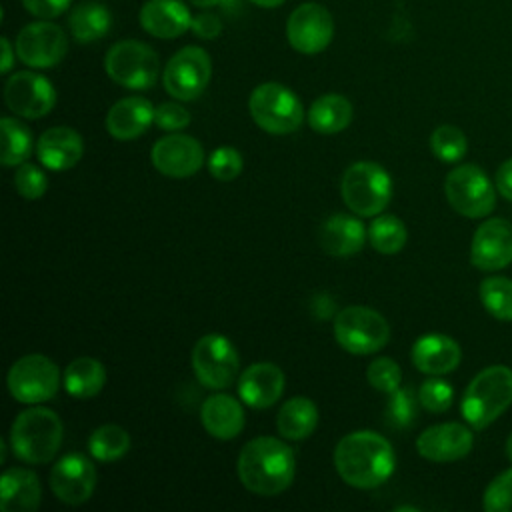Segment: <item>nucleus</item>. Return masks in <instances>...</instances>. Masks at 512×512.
I'll return each instance as SVG.
<instances>
[{
  "label": "nucleus",
  "mask_w": 512,
  "mask_h": 512,
  "mask_svg": "<svg viewBox=\"0 0 512 512\" xmlns=\"http://www.w3.org/2000/svg\"><path fill=\"white\" fill-rule=\"evenodd\" d=\"M418 396L410 388H396L390 394V400L386 404V420L394 428H406L414 422L418 414Z\"/></svg>",
  "instance_id": "37"
},
{
  "label": "nucleus",
  "mask_w": 512,
  "mask_h": 512,
  "mask_svg": "<svg viewBox=\"0 0 512 512\" xmlns=\"http://www.w3.org/2000/svg\"><path fill=\"white\" fill-rule=\"evenodd\" d=\"M106 384V368L100 360L92 356L74 358L64 368V388L70 396L78 400H88L96 396Z\"/></svg>",
  "instance_id": "30"
},
{
  "label": "nucleus",
  "mask_w": 512,
  "mask_h": 512,
  "mask_svg": "<svg viewBox=\"0 0 512 512\" xmlns=\"http://www.w3.org/2000/svg\"><path fill=\"white\" fill-rule=\"evenodd\" d=\"M0 132H2V158L0 162L4 166H20L28 160L32 152V134L26 124H22L18 118L4 116L0 120Z\"/></svg>",
  "instance_id": "32"
},
{
  "label": "nucleus",
  "mask_w": 512,
  "mask_h": 512,
  "mask_svg": "<svg viewBox=\"0 0 512 512\" xmlns=\"http://www.w3.org/2000/svg\"><path fill=\"white\" fill-rule=\"evenodd\" d=\"M42 500V486L30 468L14 466L0 478V508L4 512H34Z\"/></svg>",
  "instance_id": "26"
},
{
  "label": "nucleus",
  "mask_w": 512,
  "mask_h": 512,
  "mask_svg": "<svg viewBox=\"0 0 512 512\" xmlns=\"http://www.w3.org/2000/svg\"><path fill=\"white\" fill-rule=\"evenodd\" d=\"M430 148L438 160L452 164L464 158L468 150V140L458 126L442 124L430 134Z\"/></svg>",
  "instance_id": "36"
},
{
  "label": "nucleus",
  "mask_w": 512,
  "mask_h": 512,
  "mask_svg": "<svg viewBox=\"0 0 512 512\" xmlns=\"http://www.w3.org/2000/svg\"><path fill=\"white\" fill-rule=\"evenodd\" d=\"M22 4L26 12L42 20H50L64 14V10L70 6V0H22Z\"/></svg>",
  "instance_id": "44"
},
{
  "label": "nucleus",
  "mask_w": 512,
  "mask_h": 512,
  "mask_svg": "<svg viewBox=\"0 0 512 512\" xmlns=\"http://www.w3.org/2000/svg\"><path fill=\"white\" fill-rule=\"evenodd\" d=\"M250 2H254L256 6H262V8H276V6L284 4L286 0H250Z\"/></svg>",
  "instance_id": "48"
},
{
  "label": "nucleus",
  "mask_w": 512,
  "mask_h": 512,
  "mask_svg": "<svg viewBox=\"0 0 512 512\" xmlns=\"http://www.w3.org/2000/svg\"><path fill=\"white\" fill-rule=\"evenodd\" d=\"M366 380L374 390L384 392V394H392L396 388H400L402 372H400V366L392 358L380 356V358H374L368 364Z\"/></svg>",
  "instance_id": "38"
},
{
  "label": "nucleus",
  "mask_w": 512,
  "mask_h": 512,
  "mask_svg": "<svg viewBox=\"0 0 512 512\" xmlns=\"http://www.w3.org/2000/svg\"><path fill=\"white\" fill-rule=\"evenodd\" d=\"M448 204L466 218H484L496 206V192L486 172L474 164H460L444 180Z\"/></svg>",
  "instance_id": "10"
},
{
  "label": "nucleus",
  "mask_w": 512,
  "mask_h": 512,
  "mask_svg": "<svg viewBox=\"0 0 512 512\" xmlns=\"http://www.w3.org/2000/svg\"><path fill=\"white\" fill-rule=\"evenodd\" d=\"M150 160L154 168L168 178H190L204 164V148L196 138L172 132L154 142Z\"/></svg>",
  "instance_id": "16"
},
{
  "label": "nucleus",
  "mask_w": 512,
  "mask_h": 512,
  "mask_svg": "<svg viewBox=\"0 0 512 512\" xmlns=\"http://www.w3.org/2000/svg\"><path fill=\"white\" fill-rule=\"evenodd\" d=\"M110 24L112 16L108 8L96 0H86L78 4L68 18V26L74 40L82 44H90L104 38L110 30Z\"/></svg>",
  "instance_id": "31"
},
{
  "label": "nucleus",
  "mask_w": 512,
  "mask_h": 512,
  "mask_svg": "<svg viewBox=\"0 0 512 512\" xmlns=\"http://www.w3.org/2000/svg\"><path fill=\"white\" fill-rule=\"evenodd\" d=\"M396 510H398V512H400V510H412V512H416L418 508H414V506H398Z\"/></svg>",
  "instance_id": "51"
},
{
  "label": "nucleus",
  "mask_w": 512,
  "mask_h": 512,
  "mask_svg": "<svg viewBox=\"0 0 512 512\" xmlns=\"http://www.w3.org/2000/svg\"><path fill=\"white\" fill-rule=\"evenodd\" d=\"M334 338L350 354L366 356L382 350L390 340L386 318L368 306H346L334 318Z\"/></svg>",
  "instance_id": "7"
},
{
  "label": "nucleus",
  "mask_w": 512,
  "mask_h": 512,
  "mask_svg": "<svg viewBox=\"0 0 512 512\" xmlns=\"http://www.w3.org/2000/svg\"><path fill=\"white\" fill-rule=\"evenodd\" d=\"M470 262L484 272H496L512 262V224L504 218L484 220L470 244Z\"/></svg>",
  "instance_id": "18"
},
{
  "label": "nucleus",
  "mask_w": 512,
  "mask_h": 512,
  "mask_svg": "<svg viewBox=\"0 0 512 512\" xmlns=\"http://www.w3.org/2000/svg\"><path fill=\"white\" fill-rule=\"evenodd\" d=\"M68 50V40L58 24L38 20L26 24L16 36V56L30 68H52Z\"/></svg>",
  "instance_id": "15"
},
{
  "label": "nucleus",
  "mask_w": 512,
  "mask_h": 512,
  "mask_svg": "<svg viewBox=\"0 0 512 512\" xmlns=\"http://www.w3.org/2000/svg\"><path fill=\"white\" fill-rule=\"evenodd\" d=\"M6 106L22 118L36 120L46 116L56 104V90L42 74L22 70L14 72L4 84Z\"/></svg>",
  "instance_id": "14"
},
{
  "label": "nucleus",
  "mask_w": 512,
  "mask_h": 512,
  "mask_svg": "<svg viewBox=\"0 0 512 512\" xmlns=\"http://www.w3.org/2000/svg\"><path fill=\"white\" fill-rule=\"evenodd\" d=\"M208 170L216 180L230 182L242 172V154L232 146H220L210 154Z\"/></svg>",
  "instance_id": "42"
},
{
  "label": "nucleus",
  "mask_w": 512,
  "mask_h": 512,
  "mask_svg": "<svg viewBox=\"0 0 512 512\" xmlns=\"http://www.w3.org/2000/svg\"><path fill=\"white\" fill-rule=\"evenodd\" d=\"M192 370L210 390H224L238 378L240 358L236 346L222 334H204L192 348Z\"/></svg>",
  "instance_id": "11"
},
{
  "label": "nucleus",
  "mask_w": 512,
  "mask_h": 512,
  "mask_svg": "<svg viewBox=\"0 0 512 512\" xmlns=\"http://www.w3.org/2000/svg\"><path fill=\"white\" fill-rule=\"evenodd\" d=\"M396 466V454L388 438L374 430H356L340 438L334 448L338 476L354 488L372 490L384 484Z\"/></svg>",
  "instance_id": "1"
},
{
  "label": "nucleus",
  "mask_w": 512,
  "mask_h": 512,
  "mask_svg": "<svg viewBox=\"0 0 512 512\" xmlns=\"http://www.w3.org/2000/svg\"><path fill=\"white\" fill-rule=\"evenodd\" d=\"M462 352L456 340L446 334H424L412 344V364L430 376L452 372L460 364Z\"/></svg>",
  "instance_id": "24"
},
{
  "label": "nucleus",
  "mask_w": 512,
  "mask_h": 512,
  "mask_svg": "<svg viewBox=\"0 0 512 512\" xmlns=\"http://www.w3.org/2000/svg\"><path fill=\"white\" fill-rule=\"evenodd\" d=\"M496 188L506 200L512 202V158L500 164L496 172Z\"/></svg>",
  "instance_id": "46"
},
{
  "label": "nucleus",
  "mask_w": 512,
  "mask_h": 512,
  "mask_svg": "<svg viewBox=\"0 0 512 512\" xmlns=\"http://www.w3.org/2000/svg\"><path fill=\"white\" fill-rule=\"evenodd\" d=\"M60 382V368L44 354H26L18 358L6 376L10 396L22 404H40L54 398Z\"/></svg>",
  "instance_id": "9"
},
{
  "label": "nucleus",
  "mask_w": 512,
  "mask_h": 512,
  "mask_svg": "<svg viewBox=\"0 0 512 512\" xmlns=\"http://www.w3.org/2000/svg\"><path fill=\"white\" fill-rule=\"evenodd\" d=\"M192 18L188 6L180 0H148L138 14L142 30L162 40L182 36L190 30Z\"/></svg>",
  "instance_id": "21"
},
{
  "label": "nucleus",
  "mask_w": 512,
  "mask_h": 512,
  "mask_svg": "<svg viewBox=\"0 0 512 512\" xmlns=\"http://www.w3.org/2000/svg\"><path fill=\"white\" fill-rule=\"evenodd\" d=\"M94 488L96 468L84 454H66L50 470V490L68 506H78L90 500Z\"/></svg>",
  "instance_id": "17"
},
{
  "label": "nucleus",
  "mask_w": 512,
  "mask_h": 512,
  "mask_svg": "<svg viewBox=\"0 0 512 512\" xmlns=\"http://www.w3.org/2000/svg\"><path fill=\"white\" fill-rule=\"evenodd\" d=\"M190 30L200 36V38H206V40H212L216 38L220 32H222V22L216 14L212 12H202L198 16L192 18V26Z\"/></svg>",
  "instance_id": "45"
},
{
  "label": "nucleus",
  "mask_w": 512,
  "mask_h": 512,
  "mask_svg": "<svg viewBox=\"0 0 512 512\" xmlns=\"http://www.w3.org/2000/svg\"><path fill=\"white\" fill-rule=\"evenodd\" d=\"M284 392V372L272 362H256L238 376L240 400L256 410L270 408Z\"/></svg>",
  "instance_id": "20"
},
{
  "label": "nucleus",
  "mask_w": 512,
  "mask_h": 512,
  "mask_svg": "<svg viewBox=\"0 0 512 512\" xmlns=\"http://www.w3.org/2000/svg\"><path fill=\"white\" fill-rule=\"evenodd\" d=\"M14 188L16 192L26 198V200H38L44 196L46 188H48V178L46 174L36 166V164H30V162H24L20 166H16V172H14Z\"/></svg>",
  "instance_id": "40"
},
{
  "label": "nucleus",
  "mask_w": 512,
  "mask_h": 512,
  "mask_svg": "<svg viewBox=\"0 0 512 512\" xmlns=\"http://www.w3.org/2000/svg\"><path fill=\"white\" fill-rule=\"evenodd\" d=\"M190 112L178 102H162L154 108V124L166 132H180L190 124Z\"/></svg>",
  "instance_id": "43"
},
{
  "label": "nucleus",
  "mask_w": 512,
  "mask_h": 512,
  "mask_svg": "<svg viewBox=\"0 0 512 512\" xmlns=\"http://www.w3.org/2000/svg\"><path fill=\"white\" fill-rule=\"evenodd\" d=\"M368 230L360 218L350 214H332L320 226V246L326 254L346 258L362 250Z\"/></svg>",
  "instance_id": "25"
},
{
  "label": "nucleus",
  "mask_w": 512,
  "mask_h": 512,
  "mask_svg": "<svg viewBox=\"0 0 512 512\" xmlns=\"http://www.w3.org/2000/svg\"><path fill=\"white\" fill-rule=\"evenodd\" d=\"M334 36L332 14L316 2L300 4L286 20V38L300 54H318L328 48Z\"/></svg>",
  "instance_id": "13"
},
{
  "label": "nucleus",
  "mask_w": 512,
  "mask_h": 512,
  "mask_svg": "<svg viewBox=\"0 0 512 512\" xmlns=\"http://www.w3.org/2000/svg\"><path fill=\"white\" fill-rule=\"evenodd\" d=\"M474 438L468 426L460 422H444L426 428L416 438V450L432 462H454L472 450Z\"/></svg>",
  "instance_id": "19"
},
{
  "label": "nucleus",
  "mask_w": 512,
  "mask_h": 512,
  "mask_svg": "<svg viewBox=\"0 0 512 512\" xmlns=\"http://www.w3.org/2000/svg\"><path fill=\"white\" fill-rule=\"evenodd\" d=\"M64 424L46 406H32L20 412L10 426L12 454L26 464L50 462L62 444Z\"/></svg>",
  "instance_id": "3"
},
{
  "label": "nucleus",
  "mask_w": 512,
  "mask_h": 512,
  "mask_svg": "<svg viewBox=\"0 0 512 512\" xmlns=\"http://www.w3.org/2000/svg\"><path fill=\"white\" fill-rule=\"evenodd\" d=\"M344 204L358 216H378L392 198V178L376 162L360 160L350 164L340 182Z\"/></svg>",
  "instance_id": "5"
},
{
  "label": "nucleus",
  "mask_w": 512,
  "mask_h": 512,
  "mask_svg": "<svg viewBox=\"0 0 512 512\" xmlns=\"http://www.w3.org/2000/svg\"><path fill=\"white\" fill-rule=\"evenodd\" d=\"M354 118L352 102L342 94H324L308 108V124L318 134H338Z\"/></svg>",
  "instance_id": "28"
},
{
  "label": "nucleus",
  "mask_w": 512,
  "mask_h": 512,
  "mask_svg": "<svg viewBox=\"0 0 512 512\" xmlns=\"http://www.w3.org/2000/svg\"><path fill=\"white\" fill-rule=\"evenodd\" d=\"M82 154L84 140L70 126H52L36 142V156L50 170H68L80 162Z\"/></svg>",
  "instance_id": "22"
},
{
  "label": "nucleus",
  "mask_w": 512,
  "mask_h": 512,
  "mask_svg": "<svg viewBox=\"0 0 512 512\" xmlns=\"http://www.w3.org/2000/svg\"><path fill=\"white\" fill-rule=\"evenodd\" d=\"M512 404V370L502 364L480 370L462 396V416L470 428L482 430Z\"/></svg>",
  "instance_id": "4"
},
{
  "label": "nucleus",
  "mask_w": 512,
  "mask_h": 512,
  "mask_svg": "<svg viewBox=\"0 0 512 512\" xmlns=\"http://www.w3.org/2000/svg\"><path fill=\"white\" fill-rule=\"evenodd\" d=\"M212 76V60L200 46L180 48L164 66L162 84L170 96L188 102L198 98Z\"/></svg>",
  "instance_id": "12"
},
{
  "label": "nucleus",
  "mask_w": 512,
  "mask_h": 512,
  "mask_svg": "<svg viewBox=\"0 0 512 512\" xmlns=\"http://www.w3.org/2000/svg\"><path fill=\"white\" fill-rule=\"evenodd\" d=\"M318 426V408L306 396L288 398L276 416V428L286 440H304Z\"/></svg>",
  "instance_id": "29"
},
{
  "label": "nucleus",
  "mask_w": 512,
  "mask_h": 512,
  "mask_svg": "<svg viewBox=\"0 0 512 512\" xmlns=\"http://www.w3.org/2000/svg\"><path fill=\"white\" fill-rule=\"evenodd\" d=\"M200 422L210 436L218 440H232L244 428L242 404L230 394H212L202 402Z\"/></svg>",
  "instance_id": "27"
},
{
  "label": "nucleus",
  "mask_w": 512,
  "mask_h": 512,
  "mask_svg": "<svg viewBox=\"0 0 512 512\" xmlns=\"http://www.w3.org/2000/svg\"><path fill=\"white\" fill-rule=\"evenodd\" d=\"M482 506L486 512H512V468L486 486Z\"/></svg>",
  "instance_id": "41"
},
{
  "label": "nucleus",
  "mask_w": 512,
  "mask_h": 512,
  "mask_svg": "<svg viewBox=\"0 0 512 512\" xmlns=\"http://www.w3.org/2000/svg\"><path fill=\"white\" fill-rule=\"evenodd\" d=\"M236 474L248 492L276 496L292 484L296 456L280 438L258 436L242 446L236 460Z\"/></svg>",
  "instance_id": "2"
},
{
  "label": "nucleus",
  "mask_w": 512,
  "mask_h": 512,
  "mask_svg": "<svg viewBox=\"0 0 512 512\" xmlns=\"http://www.w3.org/2000/svg\"><path fill=\"white\" fill-rule=\"evenodd\" d=\"M194 6H198V8H210V6H216V4H220V2H224V0H190Z\"/></svg>",
  "instance_id": "49"
},
{
  "label": "nucleus",
  "mask_w": 512,
  "mask_h": 512,
  "mask_svg": "<svg viewBox=\"0 0 512 512\" xmlns=\"http://www.w3.org/2000/svg\"><path fill=\"white\" fill-rule=\"evenodd\" d=\"M104 70L118 86L148 90L160 76V60L148 44L138 40H120L108 48Z\"/></svg>",
  "instance_id": "8"
},
{
  "label": "nucleus",
  "mask_w": 512,
  "mask_h": 512,
  "mask_svg": "<svg viewBox=\"0 0 512 512\" xmlns=\"http://www.w3.org/2000/svg\"><path fill=\"white\" fill-rule=\"evenodd\" d=\"M130 450V434L118 424H102L88 438V452L100 462L120 460Z\"/></svg>",
  "instance_id": "34"
},
{
  "label": "nucleus",
  "mask_w": 512,
  "mask_h": 512,
  "mask_svg": "<svg viewBox=\"0 0 512 512\" xmlns=\"http://www.w3.org/2000/svg\"><path fill=\"white\" fill-rule=\"evenodd\" d=\"M408 240L406 226L400 218L392 214H378L368 226V242L380 254H396L404 248Z\"/></svg>",
  "instance_id": "33"
},
{
  "label": "nucleus",
  "mask_w": 512,
  "mask_h": 512,
  "mask_svg": "<svg viewBox=\"0 0 512 512\" xmlns=\"http://www.w3.org/2000/svg\"><path fill=\"white\" fill-rule=\"evenodd\" d=\"M482 306L496 318L512 322V280L504 276H488L480 284Z\"/></svg>",
  "instance_id": "35"
},
{
  "label": "nucleus",
  "mask_w": 512,
  "mask_h": 512,
  "mask_svg": "<svg viewBox=\"0 0 512 512\" xmlns=\"http://www.w3.org/2000/svg\"><path fill=\"white\" fill-rule=\"evenodd\" d=\"M248 110L256 126L276 136L296 132L304 120V108L298 96L278 82L256 86L250 94Z\"/></svg>",
  "instance_id": "6"
},
{
  "label": "nucleus",
  "mask_w": 512,
  "mask_h": 512,
  "mask_svg": "<svg viewBox=\"0 0 512 512\" xmlns=\"http://www.w3.org/2000/svg\"><path fill=\"white\" fill-rule=\"evenodd\" d=\"M418 400H420V406L424 410L440 414V412H446L452 406L454 390L442 378H428L418 388Z\"/></svg>",
  "instance_id": "39"
},
{
  "label": "nucleus",
  "mask_w": 512,
  "mask_h": 512,
  "mask_svg": "<svg viewBox=\"0 0 512 512\" xmlns=\"http://www.w3.org/2000/svg\"><path fill=\"white\" fill-rule=\"evenodd\" d=\"M154 122V106L142 96H126L114 102L106 114V132L116 140H134Z\"/></svg>",
  "instance_id": "23"
},
{
  "label": "nucleus",
  "mask_w": 512,
  "mask_h": 512,
  "mask_svg": "<svg viewBox=\"0 0 512 512\" xmlns=\"http://www.w3.org/2000/svg\"><path fill=\"white\" fill-rule=\"evenodd\" d=\"M0 46H2V66H0V72L6 74V72H10V68H12L14 52H12V46H10V40H8V38H0Z\"/></svg>",
  "instance_id": "47"
},
{
  "label": "nucleus",
  "mask_w": 512,
  "mask_h": 512,
  "mask_svg": "<svg viewBox=\"0 0 512 512\" xmlns=\"http://www.w3.org/2000/svg\"><path fill=\"white\" fill-rule=\"evenodd\" d=\"M506 454H508V458H510V462H512V432H510V436H508V440H506Z\"/></svg>",
  "instance_id": "50"
}]
</instances>
